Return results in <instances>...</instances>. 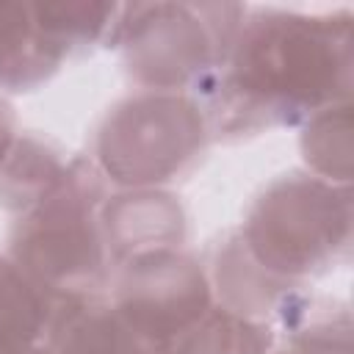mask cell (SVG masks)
<instances>
[{"instance_id": "obj_1", "label": "cell", "mask_w": 354, "mask_h": 354, "mask_svg": "<svg viewBox=\"0 0 354 354\" xmlns=\"http://www.w3.org/2000/svg\"><path fill=\"white\" fill-rule=\"evenodd\" d=\"M216 86V124L241 133L296 122L346 100L351 88V22L266 11L241 25Z\"/></svg>"}, {"instance_id": "obj_2", "label": "cell", "mask_w": 354, "mask_h": 354, "mask_svg": "<svg viewBox=\"0 0 354 354\" xmlns=\"http://www.w3.org/2000/svg\"><path fill=\"white\" fill-rule=\"evenodd\" d=\"M100 199L97 171L75 160L17 224L11 260L47 293L75 296L102 277L105 241L94 218Z\"/></svg>"}, {"instance_id": "obj_3", "label": "cell", "mask_w": 354, "mask_h": 354, "mask_svg": "<svg viewBox=\"0 0 354 354\" xmlns=\"http://www.w3.org/2000/svg\"><path fill=\"white\" fill-rule=\"evenodd\" d=\"M348 230V188L290 174L257 199L243 227V252L271 282L285 288V279L310 274L346 249Z\"/></svg>"}, {"instance_id": "obj_4", "label": "cell", "mask_w": 354, "mask_h": 354, "mask_svg": "<svg viewBox=\"0 0 354 354\" xmlns=\"http://www.w3.org/2000/svg\"><path fill=\"white\" fill-rule=\"evenodd\" d=\"M199 108L174 94H144L119 105L100 133V163L111 180L149 185L177 174L202 149Z\"/></svg>"}, {"instance_id": "obj_5", "label": "cell", "mask_w": 354, "mask_h": 354, "mask_svg": "<svg viewBox=\"0 0 354 354\" xmlns=\"http://www.w3.org/2000/svg\"><path fill=\"white\" fill-rule=\"evenodd\" d=\"M127 11L133 14L122 22L127 64L138 80L158 88L183 86L218 61L224 64L238 33V25L218 30L205 22L207 6L158 3Z\"/></svg>"}, {"instance_id": "obj_6", "label": "cell", "mask_w": 354, "mask_h": 354, "mask_svg": "<svg viewBox=\"0 0 354 354\" xmlns=\"http://www.w3.org/2000/svg\"><path fill=\"white\" fill-rule=\"evenodd\" d=\"M113 307L144 343L166 354L210 310V290L194 260L158 249L130 257Z\"/></svg>"}, {"instance_id": "obj_7", "label": "cell", "mask_w": 354, "mask_h": 354, "mask_svg": "<svg viewBox=\"0 0 354 354\" xmlns=\"http://www.w3.org/2000/svg\"><path fill=\"white\" fill-rule=\"evenodd\" d=\"M47 337L53 354H158L130 329L116 307L86 293L55 301Z\"/></svg>"}, {"instance_id": "obj_8", "label": "cell", "mask_w": 354, "mask_h": 354, "mask_svg": "<svg viewBox=\"0 0 354 354\" xmlns=\"http://www.w3.org/2000/svg\"><path fill=\"white\" fill-rule=\"evenodd\" d=\"M53 293L36 285L11 257H0V354H53L39 340L50 332Z\"/></svg>"}, {"instance_id": "obj_9", "label": "cell", "mask_w": 354, "mask_h": 354, "mask_svg": "<svg viewBox=\"0 0 354 354\" xmlns=\"http://www.w3.org/2000/svg\"><path fill=\"white\" fill-rule=\"evenodd\" d=\"M105 232L108 246L116 252L144 254L169 249L183 238V213L180 205L166 194H133L116 196L105 207Z\"/></svg>"}, {"instance_id": "obj_10", "label": "cell", "mask_w": 354, "mask_h": 354, "mask_svg": "<svg viewBox=\"0 0 354 354\" xmlns=\"http://www.w3.org/2000/svg\"><path fill=\"white\" fill-rule=\"evenodd\" d=\"M268 343V326L235 310H207L166 348V354H266Z\"/></svg>"}, {"instance_id": "obj_11", "label": "cell", "mask_w": 354, "mask_h": 354, "mask_svg": "<svg viewBox=\"0 0 354 354\" xmlns=\"http://www.w3.org/2000/svg\"><path fill=\"white\" fill-rule=\"evenodd\" d=\"M61 160L36 141H17L0 163V196L8 205H33L61 177Z\"/></svg>"}, {"instance_id": "obj_12", "label": "cell", "mask_w": 354, "mask_h": 354, "mask_svg": "<svg viewBox=\"0 0 354 354\" xmlns=\"http://www.w3.org/2000/svg\"><path fill=\"white\" fill-rule=\"evenodd\" d=\"M351 113L348 105H329L324 108L313 124L307 127L301 147H304V158L310 160V166L315 171H321L324 177H337V180H348V163H351Z\"/></svg>"}, {"instance_id": "obj_13", "label": "cell", "mask_w": 354, "mask_h": 354, "mask_svg": "<svg viewBox=\"0 0 354 354\" xmlns=\"http://www.w3.org/2000/svg\"><path fill=\"white\" fill-rule=\"evenodd\" d=\"M14 147V113L6 102H0V163Z\"/></svg>"}, {"instance_id": "obj_14", "label": "cell", "mask_w": 354, "mask_h": 354, "mask_svg": "<svg viewBox=\"0 0 354 354\" xmlns=\"http://www.w3.org/2000/svg\"><path fill=\"white\" fill-rule=\"evenodd\" d=\"M285 354H288V351H285ZM290 354H301V351H299V348H293V351H290Z\"/></svg>"}]
</instances>
